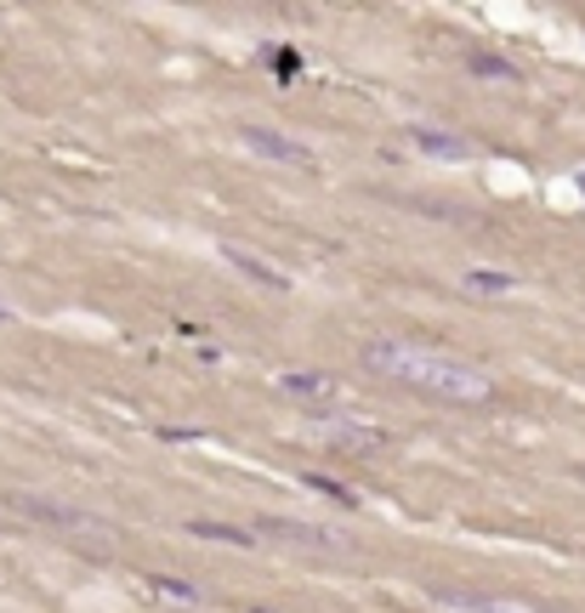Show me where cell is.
Here are the masks:
<instances>
[{
  "mask_svg": "<svg viewBox=\"0 0 585 613\" xmlns=\"http://www.w3.org/2000/svg\"><path fill=\"white\" fill-rule=\"evenodd\" d=\"M364 364L386 381H404L427 398H443V403H490L495 398V381L483 369H472L466 358H443L432 347H409V341H393L381 335L364 347Z\"/></svg>",
  "mask_w": 585,
  "mask_h": 613,
  "instance_id": "cell-1",
  "label": "cell"
},
{
  "mask_svg": "<svg viewBox=\"0 0 585 613\" xmlns=\"http://www.w3.org/2000/svg\"><path fill=\"white\" fill-rule=\"evenodd\" d=\"M12 511H23V517H35V523H52L63 534H86V539H114V528L103 517H91V511H75V505H52L41 494H7Z\"/></svg>",
  "mask_w": 585,
  "mask_h": 613,
  "instance_id": "cell-2",
  "label": "cell"
},
{
  "mask_svg": "<svg viewBox=\"0 0 585 613\" xmlns=\"http://www.w3.org/2000/svg\"><path fill=\"white\" fill-rule=\"evenodd\" d=\"M239 136H245V148L262 154V159H279V165H290V170H318V154H313L307 143H296V136H279V131H268V125H245Z\"/></svg>",
  "mask_w": 585,
  "mask_h": 613,
  "instance_id": "cell-3",
  "label": "cell"
},
{
  "mask_svg": "<svg viewBox=\"0 0 585 613\" xmlns=\"http://www.w3.org/2000/svg\"><path fill=\"white\" fill-rule=\"evenodd\" d=\"M313 426L341 455H370V449H381V443H386V432H375V426H347V421H313Z\"/></svg>",
  "mask_w": 585,
  "mask_h": 613,
  "instance_id": "cell-4",
  "label": "cell"
},
{
  "mask_svg": "<svg viewBox=\"0 0 585 613\" xmlns=\"http://www.w3.org/2000/svg\"><path fill=\"white\" fill-rule=\"evenodd\" d=\"M409 143L420 154H432V159H472L477 154L466 136H449V131H432V125H409Z\"/></svg>",
  "mask_w": 585,
  "mask_h": 613,
  "instance_id": "cell-5",
  "label": "cell"
},
{
  "mask_svg": "<svg viewBox=\"0 0 585 613\" xmlns=\"http://www.w3.org/2000/svg\"><path fill=\"white\" fill-rule=\"evenodd\" d=\"M222 261H227V267H239V272H245V279H256V285H268V290H290V279H284V272H279V267H268L262 256H250V250H239V245H222Z\"/></svg>",
  "mask_w": 585,
  "mask_h": 613,
  "instance_id": "cell-6",
  "label": "cell"
},
{
  "mask_svg": "<svg viewBox=\"0 0 585 613\" xmlns=\"http://www.w3.org/2000/svg\"><path fill=\"white\" fill-rule=\"evenodd\" d=\"M256 528L284 534V539H302V545H313V551H336V545H341V534H330V528H307V523H290V517H262Z\"/></svg>",
  "mask_w": 585,
  "mask_h": 613,
  "instance_id": "cell-7",
  "label": "cell"
},
{
  "mask_svg": "<svg viewBox=\"0 0 585 613\" xmlns=\"http://www.w3.org/2000/svg\"><path fill=\"white\" fill-rule=\"evenodd\" d=\"M279 387L290 398H336V375H318V369H284Z\"/></svg>",
  "mask_w": 585,
  "mask_h": 613,
  "instance_id": "cell-8",
  "label": "cell"
},
{
  "mask_svg": "<svg viewBox=\"0 0 585 613\" xmlns=\"http://www.w3.org/2000/svg\"><path fill=\"white\" fill-rule=\"evenodd\" d=\"M461 285H466V290H477V296H511V290H517L511 272H483V267H472Z\"/></svg>",
  "mask_w": 585,
  "mask_h": 613,
  "instance_id": "cell-9",
  "label": "cell"
},
{
  "mask_svg": "<svg viewBox=\"0 0 585 613\" xmlns=\"http://www.w3.org/2000/svg\"><path fill=\"white\" fill-rule=\"evenodd\" d=\"M193 539H216V545H256L250 528H234V523H188Z\"/></svg>",
  "mask_w": 585,
  "mask_h": 613,
  "instance_id": "cell-10",
  "label": "cell"
},
{
  "mask_svg": "<svg viewBox=\"0 0 585 613\" xmlns=\"http://www.w3.org/2000/svg\"><path fill=\"white\" fill-rule=\"evenodd\" d=\"M466 68L477 80H517V68L506 57H490V52H466Z\"/></svg>",
  "mask_w": 585,
  "mask_h": 613,
  "instance_id": "cell-11",
  "label": "cell"
},
{
  "mask_svg": "<svg viewBox=\"0 0 585 613\" xmlns=\"http://www.w3.org/2000/svg\"><path fill=\"white\" fill-rule=\"evenodd\" d=\"M268 68L279 75V86H290V80L302 75V52H296V46H273V52H268Z\"/></svg>",
  "mask_w": 585,
  "mask_h": 613,
  "instance_id": "cell-12",
  "label": "cell"
},
{
  "mask_svg": "<svg viewBox=\"0 0 585 613\" xmlns=\"http://www.w3.org/2000/svg\"><path fill=\"white\" fill-rule=\"evenodd\" d=\"M302 483H307V489H318V494H330L336 505H359V494H352L347 483H330V477H324V471H307Z\"/></svg>",
  "mask_w": 585,
  "mask_h": 613,
  "instance_id": "cell-13",
  "label": "cell"
},
{
  "mask_svg": "<svg viewBox=\"0 0 585 613\" xmlns=\"http://www.w3.org/2000/svg\"><path fill=\"white\" fill-rule=\"evenodd\" d=\"M148 586H154L159 597H171V602H200V586H188V579H171V573L148 579Z\"/></svg>",
  "mask_w": 585,
  "mask_h": 613,
  "instance_id": "cell-14",
  "label": "cell"
},
{
  "mask_svg": "<svg viewBox=\"0 0 585 613\" xmlns=\"http://www.w3.org/2000/svg\"><path fill=\"white\" fill-rule=\"evenodd\" d=\"M449 602H466L472 613H535V608H517V602H495V597H449Z\"/></svg>",
  "mask_w": 585,
  "mask_h": 613,
  "instance_id": "cell-15",
  "label": "cell"
},
{
  "mask_svg": "<svg viewBox=\"0 0 585 613\" xmlns=\"http://www.w3.org/2000/svg\"><path fill=\"white\" fill-rule=\"evenodd\" d=\"M250 613H273V608H250Z\"/></svg>",
  "mask_w": 585,
  "mask_h": 613,
  "instance_id": "cell-16",
  "label": "cell"
},
{
  "mask_svg": "<svg viewBox=\"0 0 585 613\" xmlns=\"http://www.w3.org/2000/svg\"><path fill=\"white\" fill-rule=\"evenodd\" d=\"M0 319H12V313H7V306H0Z\"/></svg>",
  "mask_w": 585,
  "mask_h": 613,
  "instance_id": "cell-17",
  "label": "cell"
}]
</instances>
